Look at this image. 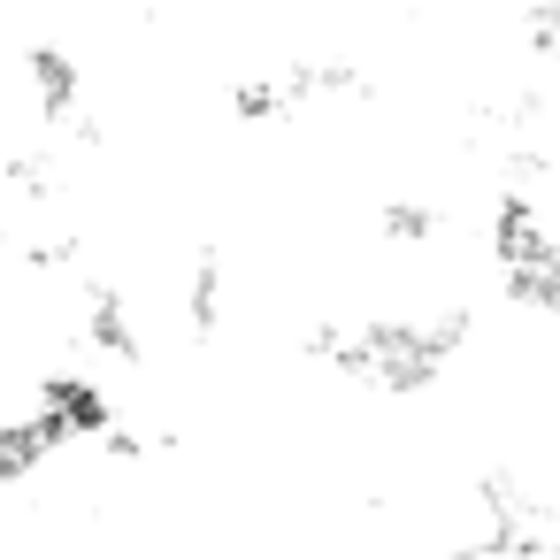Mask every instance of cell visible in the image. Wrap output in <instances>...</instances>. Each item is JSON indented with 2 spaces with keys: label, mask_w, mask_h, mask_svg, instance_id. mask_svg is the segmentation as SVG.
<instances>
[{
  "label": "cell",
  "mask_w": 560,
  "mask_h": 560,
  "mask_svg": "<svg viewBox=\"0 0 560 560\" xmlns=\"http://www.w3.org/2000/svg\"><path fill=\"white\" fill-rule=\"evenodd\" d=\"M376 238H392V246H430V238H438V208H430V200H384V208H376Z\"/></svg>",
  "instance_id": "obj_1"
}]
</instances>
